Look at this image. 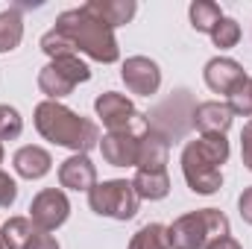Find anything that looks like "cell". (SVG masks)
I'll list each match as a JSON object with an SVG mask.
<instances>
[{
	"label": "cell",
	"mask_w": 252,
	"mask_h": 249,
	"mask_svg": "<svg viewBox=\"0 0 252 249\" xmlns=\"http://www.w3.org/2000/svg\"><path fill=\"white\" fill-rule=\"evenodd\" d=\"M53 30L59 35H64L76 47V53L82 50V53H88L97 62H118V56H121L112 27L106 21H100L94 12H88L85 6L62 12L56 18V27Z\"/></svg>",
	"instance_id": "cell-1"
},
{
	"label": "cell",
	"mask_w": 252,
	"mask_h": 249,
	"mask_svg": "<svg viewBox=\"0 0 252 249\" xmlns=\"http://www.w3.org/2000/svg\"><path fill=\"white\" fill-rule=\"evenodd\" d=\"M35 129L53 141V144H62V147H70L76 153H88L97 141H100V132H97V124L70 112L67 106L56 103V100H44L38 109H35Z\"/></svg>",
	"instance_id": "cell-2"
},
{
	"label": "cell",
	"mask_w": 252,
	"mask_h": 249,
	"mask_svg": "<svg viewBox=\"0 0 252 249\" xmlns=\"http://www.w3.org/2000/svg\"><path fill=\"white\" fill-rule=\"evenodd\" d=\"M229 158V141L223 135H202L182 153V170L193 193H214L223 185V161Z\"/></svg>",
	"instance_id": "cell-3"
},
{
	"label": "cell",
	"mask_w": 252,
	"mask_h": 249,
	"mask_svg": "<svg viewBox=\"0 0 252 249\" xmlns=\"http://www.w3.org/2000/svg\"><path fill=\"white\" fill-rule=\"evenodd\" d=\"M229 235V220L217 208H202L179 217L167 229V241L173 249H208L214 241Z\"/></svg>",
	"instance_id": "cell-4"
},
{
	"label": "cell",
	"mask_w": 252,
	"mask_h": 249,
	"mask_svg": "<svg viewBox=\"0 0 252 249\" xmlns=\"http://www.w3.org/2000/svg\"><path fill=\"white\" fill-rule=\"evenodd\" d=\"M88 202L100 217H112V220H129L138 211V193L132 182H124V179L94 185L88 190Z\"/></svg>",
	"instance_id": "cell-5"
},
{
	"label": "cell",
	"mask_w": 252,
	"mask_h": 249,
	"mask_svg": "<svg viewBox=\"0 0 252 249\" xmlns=\"http://www.w3.org/2000/svg\"><path fill=\"white\" fill-rule=\"evenodd\" d=\"M94 109L103 118V124H106L109 132H129V135H138V138H144L150 132V121L141 112H135V106L126 100L124 94L106 91V94L97 97Z\"/></svg>",
	"instance_id": "cell-6"
},
{
	"label": "cell",
	"mask_w": 252,
	"mask_h": 249,
	"mask_svg": "<svg viewBox=\"0 0 252 249\" xmlns=\"http://www.w3.org/2000/svg\"><path fill=\"white\" fill-rule=\"evenodd\" d=\"M91 76L88 64L82 62L79 56H59L47 67H41L38 73V88L50 97V100H59V97H67L79 82H85Z\"/></svg>",
	"instance_id": "cell-7"
},
{
	"label": "cell",
	"mask_w": 252,
	"mask_h": 249,
	"mask_svg": "<svg viewBox=\"0 0 252 249\" xmlns=\"http://www.w3.org/2000/svg\"><path fill=\"white\" fill-rule=\"evenodd\" d=\"M67 214H70V202H67V196H64L62 190H56V187L41 190L32 199V205H30V220L38 229H44V232L59 229L67 220Z\"/></svg>",
	"instance_id": "cell-8"
},
{
	"label": "cell",
	"mask_w": 252,
	"mask_h": 249,
	"mask_svg": "<svg viewBox=\"0 0 252 249\" xmlns=\"http://www.w3.org/2000/svg\"><path fill=\"white\" fill-rule=\"evenodd\" d=\"M3 244L9 249H59V244L27 217H12L3 226Z\"/></svg>",
	"instance_id": "cell-9"
},
{
	"label": "cell",
	"mask_w": 252,
	"mask_h": 249,
	"mask_svg": "<svg viewBox=\"0 0 252 249\" xmlns=\"http://www.w3.org/2000/svg\"><path fill=\"white\" fill-rule=\"evenodd\" d=\"M124 82L132 94L150 97L161 85V70H158V64L153 62V59H147V56H132V59L124 62Z\"/></svg>",
	"instance_id": "cell-10"
},
{
	"label": "cell",
	"mask_w": 252,
	"mask_h": 249,
	"mask_svg": "<svg viewBox=\"0 0 252 249\" xmlns=\"http://www.w3.org/2000/svg\"><path fill=\"white\" fill-rule=\"evenodd\" d=\"M247 79L250 76L244 73V67L238 62H232V59H211V62L205 64V82L217 94H229L232 97Z\"/></svg>",
	"instance_id": "cell-11"
},
{
	"label": "cell",
	"mask_w": 252,
	"mask_h": 249,
	"mask_svg": "<svg viewBox=\"0 0 252 249\" xmlns=\"http://www.w3.org/2000/svg\"><path fill=\"white\" fill-rule=\"evenodd\" d=\"M103 158L115 167H138V153H141V138L129 132H109L100 144Z\"/></svg>",
	"instance_id": "cell-12"
},
{
	"label": "cell",
	"mask_w": 252,
	"mask_h": 249,
	"mask_svg": "<svg viewBox=\"0 0 252 249\" xmlns=\"http://www.w3.org/2000/svg\"><path fill=\"white\" fill-rule=\"evenodd\" d=\"M59 182L62 187H73V190H91L97 185V170L91 164V158L85 153H76L59 167Z\"/></svg>",
	"instance_id": "cell-13"
},
{
	"label": "cell",
	"mask_w": 252,
	"mask_h": 249,
	"mask_svg": "<svg viewBox=\"0 0 252 249\" xmlns=\"http://www.w3.org/2000/svg\"><path fill=\"white\" fill-rule=\"evenodd\" d=\"M167 150H170L167 135H161V132H147V135L141 138L138 170H144V173H164V164H167Z\"/></svg>",
	"instance_id": "cell-14"
},
{
	"label": "cell",
	"mask_w": 252,
	"mask_h": 249,
	"mask_svg": "<svg viewBox=\"0 0 252 249\" xmlns=\"http://www.w3.org/2000/svg\"><path fill=\"white\" fill-rule=\"evenodd\" d=\"M193 126L202 135H223L232 126V109L223 103H202L193 109Z\"/></svg>",
	"instance_id": "cell-15"
},
{
	"label": "cell",
	"mask_w": 252,
	"mask_h": 249,
	"mask_svg": "<svg viewBox=\"0 0 252 249\" xmlns=\"http://www.w3.org/2000/svg\"><path fill=\"white\" fill-rule=\"evenodd\" d=\"M15 170L24 176V179H41L47 170H50V153L41 150V147H21L12 158Z\"/></svg>",
	"instance_id": "cell-16"
},
{
	"label": "cell",
	"mask_w": 252,
	"mask_h": 249,
	"mask_svg": "<svg viewBox=\"0 0 252 249\" xmlns=\"http://www.w3.org/2000/svg\"><path fill=\"white\" fill-rule=\"evenodd\" d=\"M85 9L88 12H94L100 21H106L112 30L115 27H121V24H126L132 15H135V0H88L85 3Z\"/></svg>",
	"instance_id": "cell-17"
},
{
	"label": "cell",
	"mask_w": 252,
	"mask_h": 249,
	"mask_svg": "<svg viewBox=\"0 0 252 249\" xmlns=\"http://www.w3.org/2000/svg\"><path fill=\"white\" fill-rule=\"evenodd\" d=\"M24 38V21H21V12L18 6L0 12V53H9L21 44Z\"/></svg>",
	"instance_id": "cell-18"
},
{
	"label": "cell",
	"mask_w": 252,
	"mask_h": 249,
	"mask_svg": "<svg viewBox=\"0 0 252 249\" xmlns=\"http://www.w3.org/2000/svg\"><path fill=\"white\" fill-rule=\"evenodd\" d=\"M132 187H135L138 199H161V196H167V190H170L167 170H164V173H144V170H138Z\"/></svg>",
	"instance_id": "cell-19"
},
{
	"label": "cell",
	"mask_w": 252,
	"mask_h": 249,
	"mask_svg": "<svg viewBox=\"0 0 252 249\" xmlns=\"http://www.w3.org/2000/svg\"><path fill=\"white\" fill-rule=\"evenodd\" d=\"M223 21V12H220V6L217 3H211V0H196V3H190V27L196 30V32H214V27Z\"/></svg>",
	"instance_id": "cell-20"
},
{
	"label": "cell",
	"mask_w": 252,
	"mask_h": 249,
	"mask_svg": "<svg viewBox=\"0 0 252 249\" xmlns=\"http://www.w3.org/2000/svg\"><path fill=\"white\" fill-rule=\"evenodd\" d=\"M129 249H170L167 229H164V226H158V223H150V226H144V229H141V232L132 238Z\"/></svg>",
	"instance_id": "cell-21"
},
{
	"label": "cell",
	"mask_w": 252,
	"mask_h": 249,
	"mask_svg": "<svg viewBox=\"0 0 252 249\" xmlns=\"http://www.w3.org/2000/svg\"><path fill=\"white\" fill-rule=\"evenodd\" d=\"M211 38H214V44H217L220 50H226V47H235V44H238V38H241V27H238V21H232V18H223V21L214 27Z\"/></svg>",
	"instance_id": "cell-22"
},
{
	"label": "cell",
	"mask_w": 252,
	"mask_h": 249,
	"mask_svg": "<svg viewBox=\"0 0 252 249\" xmlns=\"http://www.w3.org/2000/svg\"><path fill=\"white\" fill-rule=\"evenodd\" d=\"M41 50H44L47 56H53V59H59V56H76V47H73L64 35H59L56 30H50V32L41 38Z\"/></svg>",
	"instance_id": "cell-23"
},
{
	"label": "cell",
	"mask_w": 252,
	"mask_h": 249,
	"mask_svg": "<svg viewBox=\"0 0 252 249\" xmlns=\"http://www.w3.org/2000/svg\"><path fill=\"white\" fill-rule=\"evenodd\" d=\"M21 115L12 109V106H0V141H15L21 135Z\"/></svg>",
	"instance_id": "cell-24"
},
{
	"label": "cell",
	"mask_w": 252,
	"mask_h": 249,
	"mask_svg": "<svg viewBox=\"0 0 252 249\" xmlns=\"http://www.w3.org/2000/svg\"><path fill=\"white\" fill-rule=\"evenodd\" d=\"M229 109H232V115L252 118V79H247V82L229 97Z\"/></svg>",
	"instance_id": "cell-25"
},
{
	"label": "cell",
	"mask_w": 252,
	"mask_h": 249,
	"mask_svg": "<svg viewBox=\"0 0 252 249\" xmlns=\"http://www.w3.org/2000/svg\"><path fill=\"white\" fill-rule=\"evenodd\" d=\"M15 196H18V185H15V179H12L9 173L0 170V208H9V205L15 202Z\"/></svg>",
	"instance_id": "cell-26"
},
{
	"label": "cell",
	"mask_w": 252,
	"mask_h": 249,
	"mask_svg": "<svg viewBox=\"0 0 252 249\" xmlns=\"http://www.w3.org/2000/svg\"><path fill=\"white\" fill-rule=\"evenodd\" d=\"M241 153H244V164L252 170V121L241 132Z\"/></svg>",
	"instance_id": "cell-27"
},
{
	"label": "cell",
	"mask_w": 252,
	"mask_h": 249,
	"mask_svg": "<svg viewBox=\"0 0 252 249\" xmlns=\"http://www.w3.org/2000/svg\"><path fill=\"white\" fill-rule=\"evenodd\" d=\"M238 208H241V217L252 223V187H247L244 193H241V199H238Z\"/></svg>",
	"instance_id": "cell-28"
},
{
	"label": "cell",
	"mask_w": 252,
	"mask_h": 249,
	"mask_svg": "<svg viewBox=\"0 0 252 249\" xmlns=\"http://www.w3.org/2000/svg\"><path fill=\"white\" fill-rule=\"evenodd\" d=\"M208 249H241V244H238L235 238H229V235H226V238H220V241H214V244H211Z\"/></svg>",
	"instance_id": "cell-29"
},
{
	"label": "cell",
	"mask_w": 252,
	"mask_h": 249,
	"mask_svg": "<svg viewBox=\"0 0 252 249\" xmlns=\"http://www.w3.org/2000/svg\"><path fill=\"white\" fill-rule=\"evenodd\" d=\"M0 161H3V141H0Z\"/></svg>",
	"instance_id": "cell-30"
},
{
	"label": "cell",
	"mask_w": 252,
	"mask_h": 249,
	"mask_svg": "<svg viewBox=\"0 0 252 249\" xmlns=\"http://www.w3.org/2000/svg\"><path fill=\"white\" fill-rule=\"evenodd\" d=\"M0 249H6V244H3V235H0Z\"/></svg>",
	"instance_id": "cell-31"
}]
</instances>
